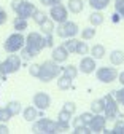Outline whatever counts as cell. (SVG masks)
<instances>
[{"instance_id": "cell-1", "label": "cell", "mask_w": 124, "mask_h": 134, "mask_svg": "<svg viewBox=\"0 0 124 134\" xmlns=\"http://www.w3.org/2000/svg\"><path fill=\"white\" fill-rule=\"evenodd\" d=\"M62 74V67L54 62V61H45L40 64V74H38V80L43 81V83H48L51 80H54L57 78L59 75Z\"/></svg>"}, {"instance_id": "cell-2", "label": "cell", "mask_w": 124, "mask_h": 134, "mask_svg": "<svg viewBox=\"0 0 124 134\" xmlns=\"http://www.w3.org/2000/svg\"><path fill=\"white\" fill-rule=\"evenodd\" d=\"M11 8L17 16L26 18V19L32 18V14L35 13V10H37V7H35L32 2H29V0H13Z\"/></svg>"}, {"instance_id": "cell-3", "label": "cell", "mask_w": 124, "mask_h": 134, "mask_svg": "<svg viewBox=\"0 0 124 134\" xmlns=\"http://www.w3.org/2000/svg\"><path fill=\"white\" fill-rule=\"evenodd\" d=\"M24 45H26V37L22 35V32H14L5 40L3 49L7 53H17L22 49Z\"/></svg>"}, {"instance_id": "cell-4", "label": "cell", "mask_w": 124, "mask_h": 134, "mask_svg": "<svg viewBox=\"0 0 124 134\" xmlns=\"http://www.w3.org/2000/svg\"><path fill=\"white\" fill-rule=\"evenodd\" d=\"M21 56H17L16 53H10V56L3 61V62H0V69H2L3 75H10V74H16L17 70L21 69Z\"/></svg>"}, {"instance_id": "cell-5", "label": "cell", "mask_w": 124, "mask_h": 134, "mask_svg": "<svg viewBox=\"0 0 124 134\" xmlns=\"http://www.w3.org/2000/svg\"><path fill=\"white\" fill-rule=\"evenodd\" d=\"M103 115L107 116V120H116L119 118V107H118V100L115 99L113 94H107L103 96Z\"/></svg>"}, {"instance_id": "cell-6", "label": "cell", "mask_w": 124, "mask_h": 134, "mask_svg": "<svg viewBox=\"0 0 124 134\" xmlns=\"http://www.w3.org/2000/svg\"><path fill=\"white\" fill-rule=\"evenodd\" d=\"M78 32H80L78 24L73 23V21H68V19L64 21V23H61V24H57V27H56V34H57V37H61V38L76 37Z\"/></svg>"}, {"instance_id": "cell-7", "label": "cell", "mask_w": 124, "mask_h": 134, "mask_svg": "<svg viewBox=\"0 0 124 134\" xmlns=\"http://www.w3.org/2000/svg\"><path fill=\"white\" fill-rule=\"evenodd\" d=\"M26 46L29 49H32V51L38 56V53L42 51V49L46 48L45 45V37L42 35L40 32H30L29 35L26 37Z\"/></svg>"}, {"instance_id": "cell-8", "label": "cell", "mask_w": 124, "mask_h": 134, "mask_svg": "<svg viewBox=\"0 0 124 134\" xmlns=\"http://www.w3.org/2000/svg\"><path fill=\"white\" fill-rule=\"evenodd\" d=\"M33 132H42V134H56L57 132V121H52L49 118H40L35 120L32 126Z\"/></svg>"}, {"instance_id": "cell-9", "label": "cell", "mask_w": 124, "mask_h": 134, "mask_svg": "<svg viewBox=\"0 0 124 134\" xmlns=\"http://www.w3.org/2000/svg\"><path fill=\"white\" fill-rule=\"evenodd\" d=\"M118 74L119 72L115 69V67H108V65H103V67L96 69V77L102 83H113L118 78Z\"/></svg>"}, {"instance_id": "cell-10", "label": "cell", "mask_w": 124, "mask_h": 134, "mask_svg": "<svg viewBox=\"0 0 124 134\" xmlns=\"http://www.w3.org/2000/svg\"><path fill=\"white\" fill-rule=\"evenodd\" d=\"M49 18L54 21V23H57V24H61V23L67 21V19H68V8H67V7H64L62 3H56V5H52V7H51V10H49Z\"/></svg>"}, {"instance_id": "cell-11", "label": "cell", "mask_w": 124, "mask_h": 134, "mask_svg": "<svg viewBox=\"0 0 124 134\" xmlns=\"http://www.w3.org/2000/svg\"><path fill=\"white\" fill-rule=\"evenodd\" d=\"M33 105L37 107L38 110H46V109H49V105H51V97H49V94L48 93H43V91H38V93H35L33 94Z\"/></svg>"}, {"instance_id": "cell-12", "label": "cell", "mask_w": 124, "mask_h": 134, "mask_svg": "<svg viewBox=\"0 0 124 134\" xmlns=\"http://www.w3.org/2000/svg\"><path fill=\"white\" fill-rule=\"evenodd\" d=\"M97 69V64H96V59L92 56H83L81 61H80V65H78V70L81 74H86V75H89L92 72H96Z\"/></svg>"}, {"instance_id": "cell-13", "label": "cell", "mask_w": 124, "mask_h": 134, "mask_svg": "<svg viewBox=\"0 0 124 134\" xmlns=\"http://www.w3.org/2000/svg\"><path fill=\"white\" fill-rule=\"evenodd\" d=\"M107 116L105 115H102V113H94V116H92V120H91V123H89V128H91V131L92 132H103V129H105V126H107Z\"/></svg>"}, {"instance_id": "cell-14", "label": "cell", "mask_w": 124, "mask_h": 134, "mask_svg": "<svg viewBox=\"0 0 124 134\" xmlns=\"http://www.w3.org/2000/svg\"><path fill=\"white\" fill-rule=\"evenodd\" d=\"M68 54H70V53L65 49L64 45L54 46V48H52V51H51V59L54 61V62H57V64H62V62H65V61L68 59Z\"/></svg>"}, {"instance_id": "cell-15", "label": "cell", "mask_w": 124, "mask_h": 134, "mask_svg": "<svg viewBox=\"0 0 124 134\" xmlns=\"http://www.w3.org/2000/svg\"><path fill=\"white\" fill-rule=\"evenodd\" d=\"M40 112H42V110H38L35 105H29V107H26V109L22 110V116H24L26 121H35V120L40 116Z\"/></svg>"}, {"instance_id": "cell-16", "label": "cell", "mask_w": 124, "mask_h": 134, "mask_svg": "<svg viewBox=\"0 0 124 134\" xmlns=\"http://www.w3.org/2000/svg\"><path fill=\"white\" fill-rule=\"evenodd\" d=\"M67 8H68L70 13L78 14V13H81L84 10V2H83V0H68Z\"/></svg>"}, {"instance_id": "cell-17", "label": "cell", "mask_w": 124, "mask_h": 134, "mask_svg": "<svg viewBox=\"0 0 124 134\" xmlns=\"http://www.w3.org/2000/svg\"><path fill=\"white\" fill-rule=\"evenodd\" d=\"M72 78L70 77H67V75H64V74H61L59 77H57V88L59 90H62V91H65V90H70L72 88Z\"/></svg>"}, {"instance_id": "cell-18", "label": "cell", "mask_w": 124, "mask_h": 134, "mask_svg": "<svg viewBox=\"0 0 124 134\" xmlns=\"http://www.w3.org/2000/svg\"><path fill=\"white\" fill-rule=\"evenodd\" d=\"M89 51H91V56L97 61V59H102L105 54H107V51H105V46L103 45H100V43H96L91 49H89Z\"/></svg>"}, {"instance_id": "cell-19", "label": "cell", "mask_w": 124, "mask_h": 134, "mask_svg": "<svg viewBox=\"0 0 124 134\" xmlns=\"http://www.w3.org/2000/svg\"><path fill=\"white\" fill-rule=\"evenodd\" d=\"M110 62L113 65H121L124 62V53L121 51V49H113V51L110 53Z\"/></svg>"}, {"instance_id": "cell-20", "label": "cell", "mask_w": 124, "mask_h": 134, "mask_svg": "<svg viewBox=\"0 0 124 134\" xmlns=\"http://www.w3.org/2000/svg\"><path fill=\"white\" fill-rule=\"evenodd\" d=\"M7 110L14 116V115H19L22 112V105H21L19 100H10V102L7 104Z\"/></svg>"}, {"instance_id": "cell-21", "label": "cell", "mask_w": 124, "mask_h": 134, "mask_svg": "<svg viewBox=\"0 0 124 134\" xmlns=\"http://www.w3.org/2000/svg\"><path fill=\"white\" fill-rule=\"evenodd\" d=\"M27 19L26 18H21V16H16L14 18V21H13V27H14V30L16 32H24L26 29H27Z\"/></svg>"}, {"instance_id": "cell-22", "label": "cell", "mask_w": 124, "mask_h": 134, "mask_svg": "<svg viewBox=\"0 0 124 134\" xmlns=\"http://www.w3.org/2000/svg\"><path fill=\"white\" fill-rule=\"evenodd\" d=\"M40 29H42V32L45 34V35H48V34H54V30H56V27H54V21H52L51 18H48L45 23L40 24Z\"/></svg>"}, {"instance_id": "cell-23", "label": "cell", "mask_w": 124, "mask_h": 134, "mask_svg": "<svg viewBox=\"0 0 124 134\" xmlns=\"http://www.w3.org/2000/svg\"><path fill=\"white\" fill-rule=\"evenodd\" d=\"M103 14L100 13V11H94V13H91L89 14V23H91V26H94V27H97V26H100V24H103Z\"/></svg>"}, {"instance_id": "cell-24", "label": "cell", "mask_w": 124, "mask_h": 134, "mask_svg": "<svg viewBox=\"0 0 124 134\" xmlns=\"http://www.w3.org/2000/svg\"><path fill=\"white\" fill-rule=\"evenodd\" d=\"M62 74L67 75V77H70L72 80H75L76 75H78V67L73 65V64H68V65H65V67H62Z\"/></svg>"}, {"instance_id": "cell-25", "label": "cell", "mask_w": 124, "mask_h": 134, "mask_svg": "<svg viewBox=\"0 0 124 134\" xmlns=\"http://www.w3.org/2000/svg\"><path fill=\"white\" fill-rule=\"evenodd\" d=\"M89 5H91L92 10L102 11V10H105L110 5V0H89Z\"/></svg>"}, {"instance_id": "cell-26", "label": "cell", "mask_w": 124, "mask_h": 134, "mask_svg": "<svg viewBox=\"0 0 124 134\" xmlns=\"http://www.w3.org/2000/svg\"><path fill=\"white\" fill-rule=\"evenodd\" d=\"M57 121L61 123V125H67V126H70V121H72V113H68L67 110H61L59 113H57Z\"/></svg>"}, {"instance_id": "cell-27", "label": "cell", "mask_w": 124, "mask_h": 134, "mask_svg": "<svg viewBox=\"0 0 124 134\" xmlns=\"http://www.w3.org/2000/svg\"><path fill=\"white\" fill-rule=\"evenodd\" d=\"M103 107H105L103 97L102 99H96V100L91 102V112L92 113H103Z\"/></svg>"}, {"instance_id": "cell-28", "label": "cell", "mask_w": 124, "mask_h": 134, "mask_svg": "<svg viewBox=\"0 0 124 134\" xmlns=\"http://www.w3.org/2000/svg\"><path fill=\"white\" fill-rule=\"evenodd\" d=\"M64 46H65V49L68 53H76V45H78V40L75 38V37H72V38H65V42L62 43Z\"/></svg>"}, {"instance_id": "cell-29", "label": "cell", "mask_w": 124, "mask_h": 134, "mask_svg": "<svg viewBox=\"0 0 124 134\" xmlns=\"http://www.w3.org/2000/svg\"><path fill=\"white\" fill-rule=\"evenodd\" d=\"M80 34H81V38H83V40H92V38L96 37V27H94V26L84 27Z\"/></svg>"}, {"instance_id": "cell-30", "label": "cell", "mask_w": 124, "mask_h": 134, "mask_svg": "<svg viewBox=\"0 0 124 134\" xmlns=\"http://www.w3.org/2000/svg\"><path fill=\"white\" fill-rule=\"evenodd\" d=\"M32 19H33V23L35 24H42V23H45L46 19H48V14L45 13V11H40V10H35V13L32 14Z\"/></svg>"}, {"instance_id": "cell-31", "label": "cell", "mask_w": 124, "mask_h": 134, "mask_svg": "<svg viewBox=\"0 0 124 134\" xmlns=\"http://www.w3.org/2000/svg\"><path fill=\"white\" fill-rule=\"evenodd\" d=\"M89 53V46H87L86 40H78V45H76V54H81V56H86Z\"/></svg>"}, {"instance_id": "cell-32", "label": "cell", "mask_w": 124, "mask_h": 134, "mask_svg": "<svg viewBox=\"0 0 124 134\" xmlns=\"http://www.w3.org/2000/svg\"><path fill=\"white\" fill-rule=\"evenodd\" d=\"M35 56H37V54H35L32 49H29L26 45L22 46V49H21V59H24V61H30V59H33Z\"/></svg>"}, {"instance_id": "cell-33", "label": "cell", "mask_w": 124, "mask_h": 134, "mask_svg": "<svg viewBox=\"0 0 124 134\" xmlns=\"http://www.w3.org/2000/svg\"><path fill=\"white\" fill-rule=\"evenodd\" d=\"M11 113L7 110V107H3V109H0V123H8L10 120H11Z\"/></svg>"}, {"instance_id": "cell-34", "label": "cell", "mask_w": 124, "mask_h": 134, "mask_svg": "<svg viewBox=\"0 0 124 134\" xmlns=\"http://www.w3.org/2000/svg\"><path fill=\"white\" fill-rule=\"evenodd\" d=\"M111 94L115 96V99L118 100V104H121L124 107V88L121 90H116V91H111Z\"/></svg>"}, {"instance_id": "cell-35", "label": "cell", "mask_w": 124, "mask_h": 134, "mask_svg": "<svg viewBox=\"0 0 124 134\" xmlns=\"http://www.w3.org/2000/svg\"><path fill=\"white\" fill-rule=\"evenodd\" d=\"M111 132H113V134H124V121H122V120H118V121L115 123Z\"/></svg>"}, {"instance_id": "cell-36", "label": "cell", "mask_w": 124, "mask_h": 134, "mask_svg": "<svg viewBox=\"0 0 124 134\" xmlns=\"http://www.w3.org/2000/svg\"><path fill=\"white\" fill-rule=\"evenodd\" d=\"M115 10L121 18H124V0H115Z\"/></svg>"}, {"instance_id": "cell-37", "label": "cell", "mask_w": 124, "mask_h": 134, "mask_svg": "<svg viewBox=\"0 0 124 134\" xmlns=\"http://www.w3.org/2000/svg\"><path fill=\"white\" fill-rule=\"evenodd\" d=\"M64 110H67L68 113H75L76 112V104L75 102H72V100H67V102H64V107H62Z\"/></svg>"}, {"instance_id": "cell-38", "label": "cell", "mask_w": 124, "mask_h": 134, "mask_svg": "<svg viewBox=\"0 0 124 134\" xmlns=\"http://www.w3.org/2000/svg\"><path fill=\"white\" fill-rule=\"evenodd\" d=\"M29 74L35 78H38V74H40V64H32L29 67Z\"/></svg>"}, {"instance_id": "cell-39", "label": "cell", "mask_w": 124, "mask_h": 134, "mask_svg": "<svg viewBox=\"0 0 124 134\" xmlns=\"http://www.w3.org/2000/svg\"><path fill=\"white\" fill-rule=\"evenodd\" d=\"M73 132L75 134H89L92 132L89 126H80V128H73Z\"/></svg>"}, {"instance_id": "cell-40", "label": "cell", "mask_w": 124, "mask_h": 134, "mask_svg": "<svg viewBox=\"0 0 124 134\" xmlns=\"http://www.w3.org/2000/svg\"><path fill=\"white\" fill-rule=\"evenodd\" d=\"M81 116V118H83V121L87 125V126H89V123H91V120H92V116H94V113L92 112H84V113H81L80 115Z\"/></svg>"}, {"instance_id": "cell-41", "label": "cell", "mask_w": 124, "mask_h": 134, "mask_svg": "<svg viewBox=\"0 0 124 134\" xmlns=\"http://www.w3.org/2000/svg\"><path fill=\"white\" fill-rule=\"evenodd\" d=\"M45 45H46V48H54V37H52V34L45 35Z\"/></svg>"}, {"instance_id": "cell-42", "label": "cell", "mask_w": 124, "mask_h": 134, "mask_svg": "<svg viewBox=\"0 0 124 134\" xmlns=\"http://www.w3.org/2000/svg\"><path fill=\"white\" fill-rule=\"evenodd\" d=\"M72 126H73V128H80V126H87V125L83 121V118L78 115L76 118H73V120H72Z\"/></svg>"}, {"instance_id": "cell-43", "label": "cell", "mask_w": 124, "mask_h": 134, "mask_svg": "<svg viewBox=\"0 0 124 134\" xmlns=\"http://www.w3.org/2000/svg\"><path fill=\"white\" fill-rule=\"evenodd\" d=\"M7 21H8V14H7V11L2 7H0V26H3Z\"/></svg>"}, {"instance_id": "cell-44", "label": "cell", "mask_w": 124, "mask_h": 134, "mask_svg": "<svg viewBox=\"0 0 124 134\" xmlns=\"http://www.w3.org/2000/svg\"><path fill=\"white\" fill-rule=\"evenodd\" d=\"M8 132H10L8 126H7L5 123H0V134H8Z\"/></svg>"}, {"instance_id": "cell-45", "label": "cell", "mask_w": 124, "mask_h": 134, "mask_svg": "<svg viewBox=\"0 0 124 134\" xmlns=\"http://www.w3.org/2000/svg\"><path fill=\"white\" fill-rule=\"evenodd\" d=\"M40 3L43 7H52V0H40Z\"/></svg>"}, {"instance_id": "cell-46", "label": "cell", "mask_w": 124, "mask_h": 134, "mask_svg": "<svg viewBox=\"0 0 124 134\" xmlns=\"http://www.w3.org/2000/svg\"><path fill=\"white\" fill-rule=\"evenodd\" d=\"M118 81L121 83V85L124 86V70L121 72V74H118Z\"/></svg>"}, {"instance_id": "cell-47", "label": "cell", "mask_w": 124, "mask_h": 134, "mask_svg": "<svg viewBox=\"0 0 124 134\" xmlns=\"http://www.w3.org/2000/svg\"><path fill=\"white\" fill-rule=\"evenodd\" d=\"M56 3H62V0H52V5H56Z\"/></svg>"}]
</instances>
